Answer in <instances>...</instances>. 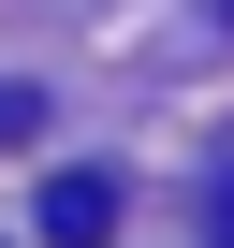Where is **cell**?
Masks as SVG:
<instances>
[{
    "mask_svg": "<svg viewBox=\"0 0 234 248\" xmlns=\"http://www.w3.org/2000/svg\"><path fill=\"white\" fill-rule=\"evenodd\" d=\"M44 132V88H0V146H30Z\"/></svg>",
    "mask_w": 234,
    "mask_h": 248,
    "instance_id": "obj_2",
    "label": "cell"
},
{
    "mask_svg": "<svg viewBox=\"0 0 234 248\" xmlns=\"http://www.w3.org/2000/svg\"><path fill=\"white\" fill-rule=\"evenodd\" d=\"M30 219H44V248H102V233H117V175H88V161H73V175H44V204H30Z\"/></svg>",
    "mask_w": 234,
    "mask_h": 248,
    "instance_id": "obj_1",
    "label": "cell"
}]
</instances>
